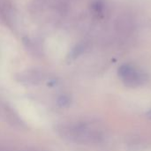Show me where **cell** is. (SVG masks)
I'll return each instance as SVG.
<instances>
[{"instance_id": "cell-1", "label": "cell", "mask_w": 151, "mask_h": 151, "mask_svg": "<svg viewBox=\"0 0 151 151\" xmlns=\"http://www.w3.org/2000/svg\"><path fill=\"white\" fill-rule=\"evenodd\" d=\"M118 75L123 84L128 88H139L148 81L147 73L136 65L126 63L118 69Z\"/></svg>"}, {"instance_id": "cell-2", "label": "cell", "mask_w": 151, "mask_h": 151, "mask_svg": "<svg viewBox=\"0 0 151 151\" xmlns=\"http://www.w3.org/2000/svg\"><path fill=\"white\" fill-rule=\"evenodd\" d=\"M69 138L80 142H92L98 139L99 132L88 124H79L63 130Z\"/></svg>"}, {"instance_id": "cell-3", "label": "cell", "mask_w": 151, "mask_h": 151, "mask_svg": "<svg viewBox=\"0 0 151 151\" xmlns=\"http://www.w3.org/2000/svg\"><path fill=\"white\" fill-rule=\"evenodd\" d=\"M57 104L60 108H67L71 104V98L67 95H61L58 97Z\"/></svg>"}, {"instance_id": "cell-4", "label": "cell", "mask_w": 151, "mask_h": 151, "mask_svg": "<svg viewBox=\"0 0 151 151\" xmlns=\"http://www.w3.org/2000/svg\"><path fill=\"white\" fill-rule=\"evenodd\" d=\"M150 114H151V110H150Z\"/></svg>"}, {"instance_id": "cell-5", "label": "cell", "mask_w": 151, "mask_h": 151, "mask_svg": "<svg viewBox=\"0 0 151 151\" xmlns=\"http://www.w3.org/2000/svg\"><path fill=\"white\" fill-rule=\"evenodd\" d=\"M0 151H1V150H0Z\"/></svg>"}]
</instances>
